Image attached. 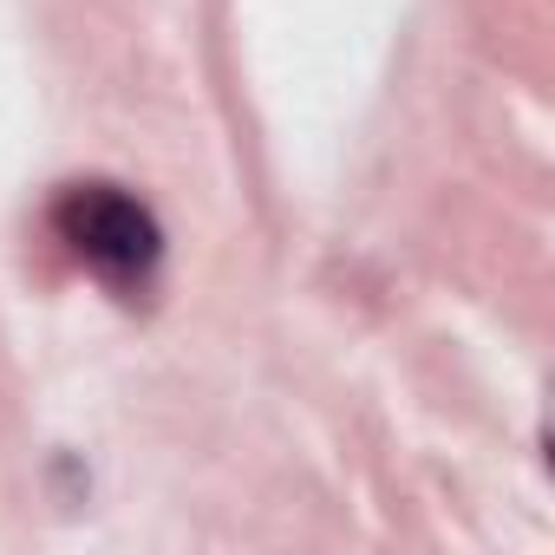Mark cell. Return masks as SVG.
I'll return each mask as SVG.
<instances>
[{
  "mask_svg": "<svg viewBox=\"0 0 555 555\" xmlns=\"http://www.w3.org/2000/svg\"><path fill=\"white\" fill-rule=\"evenodd\" d=\"M53 229L92 274H105L112 288H144L157 274V261H164L157 216L118 183H66L60 203H53Z\"/></svg>",
  "mask_w": 555,
  "mask_h": 555,
  "instance_id": "1",
  "label": "cell"
}]
</instances>
